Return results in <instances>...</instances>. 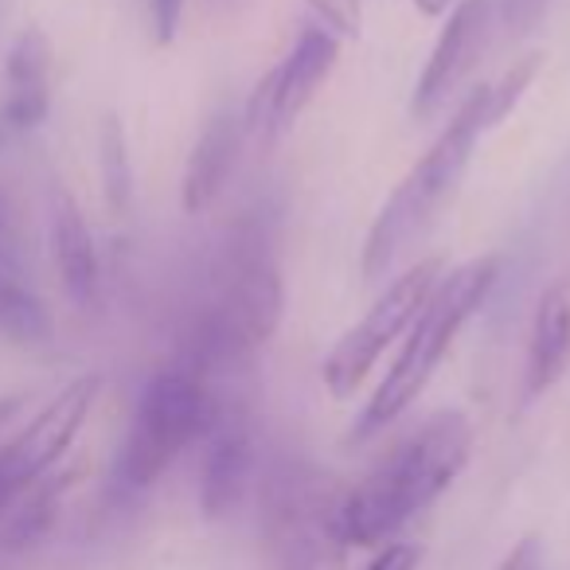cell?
I'll return each instance as SVG.
<instances>
[{
  "instance_id": "6da1fadb",
  "label": "cell",
  "mask_w": 570,
  "mask_h": 570,
  "mask_svg": "<svg viewBox=\"0 0 570 570\" xmlns=\"http://www.w3.org/2000/svg\"><path fill=\"white\" fill-rule=\"evenodd\" d=\"M473 458V422L465 411H434L406 434L356 489L341 492L336 535L344 547H383L426 512Z\"/></svg>"
},
{
  "instance_id": "7a4b0ae2",
  "label": "cell",
  "mask_w": 570,
  "mask_h": 570,
  "mask_svg": "<svg viewBox=\"0 0 570 570\" xmlns=\"http://www.w3.org/2000/svg\"><path fill=\"white\" fill-rule=\"evenodd\" d=\"M497 282H500L497 254L461 262V266L445 269V274L438 277L426 305H422L419 317L406 328V341H403V348H399L395 364L387 367V375H383V383L375 387V395L367 399L364 411L352 422V434H348L352 442H372L391 422L403 419L406 406L419 403V395L430 387L434 372L442 367L445 352L453 348L461 328L473 321V313L492 297Z\"/></svg>"
},
{
  "instance_id": "3957f363",
  "label": "cell",
  "mask_w": 570,
  "mask_h": 570,
  "mask_svg": "<svg viewBox=\"0 0 570 570\" xmlns=\"http://www.w3.org/2000/svg\"><path fill=\"white\" fill-rule=\"evenodd\" d=\"M481 134H489V126H484V87H476L367 227L364 254H360V269L367 282H383L399 266V258L434 227L445 204L458 196Z\"/></svg>"
},
{
  "instance_id": "277c9868",
  "label": "cell",
  "mask_w": 570,
  "mask_h": 570,
  "mask_svg": "<svg viewBox=\"0 0 570 570\" xmlns=\"http://www.w3.org/2000/svg\"><path fill=\"white\" fill-rule=\"evenodd\" d=\"M219 414V387L180 360L149 375L129 419L126 442L118 453V481L129 492H141L168 473L188 445L204 442Z\"/></svg>"
},
{
  "instance_id": "5b68a950",
  "label": "cell",
  "mask_w": 570,
  "mask_h": 570,
  "mask_svg": "<svg viewBox=\"0 0 570 570\" xmlns=\"http://www.w3.org/2000/svg\"><path fill=\"white\" fill-rule=\"evenodd\" d=\"M336 504L328 476L305 461H277L262 484V531L277 559V570H336L341 567V535H336Z\"/></svg>"
},
{
  "instance_id": "8992f818",
  "label": "cell",
  "mask_w": 570,
  "mask_h": 570,
  "mask_svg": "<svg viewBox=\"0 0 570 570\" xmlns=\"http://www.w3.org/2000/svg\"><path fill=\"white\" fill-rule=\"evenodd\" d=\"M445 274V258H422L419 266L403 269L395 282L380 294V302L333 344V352L321 364V380H325L328 395L348 399L356 395L360 383L372 375V367L380 364V356L406 336L411 321L419 317V309L426 305L430 289L438 285V277Z\"/></svg>"
},
{
  "instance_id": "52a82bcc",
  "label": "cell",
  "mask_w": 570,
  "mask_h": 570,
  "mask_svg": "<svg viewBox=\"0 0 570 570\" xmlns=\"http://www.w3.org/2000/svg\"><path fill=\"white\" fill-rule=\"evenodd\" d=\"M336 59H341V36H333L321 24L302 28V36H297V43L289 48V56L269 75H262L250 102L243 106L246 134L262 137V141L282 137L285 129L309 110L317 90L325 87L328 75L336 71Z\"/></svg>"
},
{
  "instance_id": "ba28073f",
  "label": "cell",
  "mask_w": 570,
  "mask_h": 570,
  "mask_svg": "<svg viewBox=\"0 0 570 570\" xmlns=\"http://www.w3.org/2000/svg\"><path fill=\"white\" fill-rule=\"evenodd\" d=\"M98 387L102 383L95 375L87 380H75L63 395H56L24 430H20L12 442L0 445V512L28 492L36 481L56 469V461L67 453V445L79 438L82 422H87L90 406L98 399Z\"/></svg>"
},
{
  "instance_id": "9c48e42d",
  "label": "cell",
  "mask_w": 570,
  "mask_h": 570,
  "mask_svg": "<svg viewBox=\"0 0 570 570\" xmlns=\"http://www.w3.org/2000/svg\"><path fill=\"white\" fill-rule=\"evenodd\" d=\"M497 36V0H458L445 17V28L438 32V43L414 82L411 114L414 118H434L450 95L469 79L481 56L489 51Z\"/></svg>"
},
{
  "instance_id": "30bf717a",
  "label": "cell",
  "mask_w": 570,
  "mask_h": 570,
  "mask_svg": "<svg viewBox=\"0 0 570 570\" xmlns=\"http://www.w3.org/2000/svg\"><path fill=\"white\" fill-rule=\"evenodd\" d=\"M258 445H254L250 406L238 395L219 391V414L204 438V465H199V508L207 520H223L238 508L254 481Z\"/></svg>"
},
{
  "instance_id": "8fae6325",
  "label": "cell",
  "mask_w": 570,
  "mask_h": 570,
  "mask_svg": "<svg viewBox=\"0 0 570 570\" xmlns=\"http://www.w3.org/2000/svg\"><path fill=\"white\" fill-rule=\"evenodd\" d=\"M243 141H246L243 106H219L207 118V126L199 129L196 145L188 153V165H184V180H180L184 212L204 215L223 196L230 173H235L238 153H243Z\"/></svg>"
},
{
  "instance_id": "7c38bea8",
  "label": "cell",
  "mask_w": 570,
  "mask_h": 570,
  "mask_svg": "<svg viewBox=\"0 0 570 570\" xmlns=\"http://www.w3.org/2000/svg\"><path fill=\"white\" fill-rule=\"evenodd\" d=\"M4 79H9V98L0 106V121L9 134H28L51 110V43L40 28H24L12 40Z\"/></svg>"
},
{
  "instance_id": "4fadbf2b",
  "label": "cell",
  "mask_w": 570,
  "mask_h": 570,
  "mask_svg": "<svg viewBox=\"0 0 570 570\" xmlns=\"http://www.w3.org/2000/svg\"><path fill=\"white\" fill-rule=\"evenodd\" d=\"M570 372V289L551 285L535 305L523 364V406L539 403Z\"/></svg>"
},
{
  "instance_id": "5bb4252c",
  "label": "cell",
  "mask_w": 570,
  "mask_h": 570,
  "mask_svg": "<svg viewBox=\"0 0 570 570\" xmlns=\"http://www.w3.org/2000/svg\"><path fill=\"white\" fill-rule=\"evenodd\" d=\"M51 258L63 277V289L75 305H95L98 282H102V266H98V246L90 235L87 219H82L79 204L67 191H56L51 204Z\"/></svg>"
},
{
  "instance_id": "9a60e30c",
  "label": "cell",
  "mask_w": 570,
  "mask_h": 570,
  "mask_svg": "<svg viewBox=\"0 0 570 570\" xmlns=\"http://www.w3.org/2000/svg\"><path fill=\"white\" fill-rule=\"evenodd\" d=\"M98 173H102V196L114 215H129L134 207V157L129 137L118 114H102L98 126Z\"/></svg>"
},
{
  "instance_id": "2e32d148",
  "label": "cell",
  "mask_w": 570,
  "mask_h": 570,
  "mask_svg": "<svg viewBox=\"0 0 570 570\" xmlns=\"http://www.w3.org/2000/svg\"><path fill=\"white\" fill-rule=\"evenodd\" d=\"M0 336H9L12 344H28V348L51 341V313L28 285L12 277L9 266H0Z\"/></svg>"
},
{
  "instance_id": "e0dca14e",
  "label": "cell",
  "mask_w": 570,
  "mask_h": 570,
  "mask_svg": "<svg viewBox=\"0 0 570 570\" xmlns=\"http://www.w3.org/2000/svg\"><path fill=\"white\" fill-rule=\"evenodd\" d=\"M539 71H543V56H539V51H528V56L512 59V67H508L492 87H484V126L497 129L500 121L520 106V98L528 95V87L535 82Z\"/></svg>"
},
{
  "instance_id": "ac0fdd59",
  "label": "cell",
  "mask_w": 570,
  "mask_h": 570,
  "mask_svg": "<svg viewBox=\"0 0 570 570\" xmlns=\"http://www.w3.org/2000/svg\"><path fill=\"white\" fill-rule=\"evenodd\" d=\"M551 0H497V32L504 40H523L543 24Z\"/></svg>"
},
{
  "instance_id": "d6986e66",
  "label": "cell",
  "mask_w": 570,
  "mask_h": 570,
  "mask_svg": "<svg viewBox=\"0 0 570 570\" xmlns=\"http://www.w3.org/2000/svg\"><path fill=\"white\" fill-rule=\"evenodd\" d=\"M309 9L317 17V24L341 36V40L360 36V24H364V4L360 0H309Z\"/></svg>"
},
{
  "instance_id": "ffe728a7",
  "label": "cell",
  "mask_w": 570,
  "mask_h": 570,
  "mask_svg": "<svg viewBox=\"0 0 570 570\" xmlns=\"http://www.w3.org/2000/svg\"><path fill=\"white\" fill-rule=\"evenodd\" d=\"M184 20V0H149V32L157 48H168L180 32Z\"/></svg>"
},
{
  "instance_id": "44dd1931",
  "label": "cell",
  "mask_w": 570,
  "mask_h": 570,
  "mask_svg": "<svg viewBox=\"0 0 570 570\" xmlns=\"http://www.w3.org/2000/svg\"><path fill=\"white\" fill-rule=\"evenodd\" d=\"M422 551L414 543H383L364 570H419Z\"/></svg>"
},
{
  "instance_id": "7402d4cb",
  "label": "cell",
  "mask_w": 570,
  "mask_h": 570,
  "mask_svg": "<svg viewBox=\"0 0 570 570\" xmlns=\"http://www.w3.org/2000/svg\"><path fill=\"white\" fill-rule=\"evenodd\" d=\"M497 570H543V543L535 535H523L512 551L504 554Z\"/></svg>"
},
{
  "instance_id": "603a6c76",
  "label": "cell",
  "mask_w": 570,
  "mask_h": 570,
  "mask_svg": "<svg viewBox=\"0 0 570 570\" xmlns=\"http://www.w3.org/2000/svg\"><path fill=\"white\" fill-rule=\"evenodd\" d=\"M411 4L422 12V17L442 20V17H450V9H453V4H458V0H411Z\"/></svg>"
},
{
  "instance_id": "cb8c5ba5",
  "label": "cell",
  "mask_w": 570,
  "mask_h": 570,
  "mask_svg": "<svg viewBox=\"0 0 570 570\" xmlns=\"http://www.w3.org/2000/svg\"><path fill=\"white\" fill-rule=\"evenodd\" d=\"M4 230H9V207H4V199H0V238H4Z\"/></svg>"
},
{
  "instance_id": "d4e9b609",
  "label": "cell",
  "mask_w": 570,
  "mask_h": 570,
  "mask_svg": "<svg viewBox=\"0 0 570 570\" xmlns=\"http://www.w3.org/2000/svg\"><path fill=\"white\" fill-rule=\"evenodd\" d=\"M4 141H9V129H4V121H0V149H4Z\"/></svg>"
}]
</instances>
